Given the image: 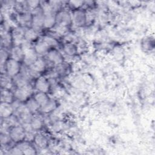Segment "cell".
Instances as JSON below:
<instances>
[{"instance_id":"1","label":"cell","mask_w":155,"mask_h":155,"mask_svg":"<svg viewBox=\"0 0 155 155\" xmlns=\"http://www.w3.org/2000/svg\"><path fill=\"white\" fill-rule=\"evenodd\" d=\"M8 134L12 140L15 142H22L25 138V130L22 125H16L12 127L8 131Z\"/></svg>"},{"instance_id":"2","label":"cell","mask_w":155,"mask_h":155,"mask_svg":"<svg viewBox=\"0 0 155 155\" xmlns=\"http://www.w3.org/2000/svg\"><path fill=\"white\" fill-rule=\"evenodd\" d=\"M5 71L7 75L11 78H14L21 71V66L19 62L9 58L5 64Z\"/></svg>"},{"instance_id":"3","label":"cell","mask_w":155,"mask_h":155,"mask_svg":"<svg viewBox=\"0 0 155 155\" xmlns=\"http://www.w3.org/2000/svg\"><path fill=\"white\" fill-rule=\"evenodd\" d=\"M33 18L31 22L32 28L37 31L43 27L44 15L41 8H37L33 11Z\"/></svg>"},{"instance_id":"4","label":"cell","mask_w":155,"mask_h":155,"mask_svg":"<svg viewBox=\"0 0 155 155\" xmlns=\"http://www.w3.org/2000/svg\"><path fill=\"white\" fill-rule=\"evenodd\" d=\"M32 92V88L28 84L22 87H16L14 91L15 97L19 102L27 101Z\"/></svg>"},{"instance_id":"5","label":"cell","mask_w":155,"mask_h":155,"mask_svg":"<svg viewBox=\"0 0 155 155\" xmlns=\"http://www.w3.org/2000/svg\"><path fill=\"white\" fill-rule=\"evenodd\" d=\"M17 117L23 125L30 123L31 120V113L28 110L25 105H19L16 109Z\"/></svg>"},{"instance_id":"6","label":"cell","mask_w":155,"mask_h":155,"mask_svg":"<svg viewBox=\"0 0 155 155\" xmlns=\"http://www.w3.org/2000/svg\"><path fill=\"white\" fill-rule=\"evenodd\" d=\"M56 24L67 27L72 23L71 15L65 10H60L56 15Z\"/></svg>"},{"instance_id":"7","label":"cell","mask_w":155,"mask_h":155,"mask_svg":"<svg viewBox=\"0 0 155 155\" xmlns=\"http://www.w3.org/2000/svg\"><path fill=\"white\" fill-rule=\"evenodd\" d=\"M72 22L77 27H82L86 24L85 12L80 9L74 10L71 14Z\"/></svg>"},{"instance_id":"8","label":"cell","mask_w":155,"mask_h":155,"mask_svg":"<svg viewBox=\"0 0 155 155\" xmlns=\"http://www.w3.org/2000/svg\"><path fill=\"white\" fill-rule=\"evenodd\" d=\"M45 56L48 61L56 65L64 62L63 56L56 49L49 50L48 53L45 54Z\"/></svg>"},{"instance_id":"9","label":"cell","mask_w":155,"mask_h":155,"mask_svg":"<svg viewBox=\"0 0 155 155\" xmlns=\"http://www.w3.org/2000/svg\"><path fill=\"white\" fill-rule=\"evenodd\" d=\"M24 63L26 66L28 67L31 65L38 58V54L36 53L34 48H30L24 51Z\"/></svg>"},{"instance_id":"10","label":"cell","mask_w":155,"mask_h":155,"mask_svg":"<svg viewBox=\"0 0 155 155\" xmlns=\"http://www.w3.org/2000/svg\"><path fill=\"white\" fill-rule=\"evenodd\" d=\"M24 32L25 30L21 27H16L13 30L12 35L13 38V42L15 45H21L24 41Z\"/></svg>"},{"instance_id":"11","label":"cell","mask_w":155,"mask_h":155,"mask_svg":"<svg viewBox=\"0 0 155 155\" xmlns=\"http://www.w3.org/2000/svg\"><path fill=\"white\" fill-rule=\"evenodd\" d=\"M49 81L43 76L38 78L35 82V88L38 91L47 93L50 88Z\"/></svg>"},{"instance_id":"12","label":"cell","mask_w":155,"mask_h":155,"mask_svg":"<svg viewBox=\"0 0 155 155\" xmlns=\"http://www.w3.org/2000/svg\"><path fill=\"white\" fill-rule=\"evenodd\" d=\"M14 108L12 104L1 102L0 105V114L2 119H5L12 116Z\"/></svg>"},{"instance_id":"13","label":"cell","mask_w":155,"mask_h":155,"mask_svg":"<svg viewBox=\"0 0 155 155\" xmlns=\"http://www.w3.org/2000/svg\"><path fill=\"white\" fill-rule=\"evenodd\" d=\"M16 146L22 151V154L31 155L36 154L35 149L29 143L28 141L24 140L22 142H19V143Z\"/></svg>"},{"instance_id":"14","label":"cell","mask_w":155,"mask_h":155,"mask_svg":"<svg viewBox=\"0 0 155 155\" xmlns=\"http://www.w3.org/2000/svg\"><path fill=\"white\" fill-rule=\"evenodd\" d=\"M32 18L33 15L28 12H26L19 14L17 16L16 20L22 26H28L30 24L31 25Z\"/></svg>"},{"instance_id":"15","label":"cell","mask_w":155,"mask_h":155,"mask_svg":"<svg viewBox=\"0 0 155 155\" xmlns=\"http://www.w3.org/2000/svg\"><path fill=\"white\" fill-rule=\"evenodd\" d=\"M33 140L36 145L38 147L45 149L48 145V139L41 133H37L35 135Z\"/></svg>"},{"instance_id":"16","label":"cell","mask_w":155,"mask_h":155,"mask_svg":"<svg viewBox=\"0 0 155 155\" xmlns=\"http://www.w3.org/2000/svg\"><path fill=\"white\" fill-rule=\"evenodd\" d=\"M10 54L11 58L18 62L23 61L24 54L21 45H15V47H13L11 50Z\"/></svg>"},{"instance_id":"17","label":"cell","mask_w":155,"mask_h":155,"mask_svg":"<svg viewBox=\"0 0 155 155\" xmlns=\"http://www.w3.org/2000/svg\"><path fill=\"white\" fill-rule=\"evenodd\" d=\"M49 48L50 47L42 40L37 42L34 47V49L38 55H45L49 51Z\"/></svg>"},{"instance_id":"18","label":"cell","mask_w":155,"mask_h":155,"mask_svg":"<svg viewBox=\"0 0 155 155\" xmlns=\"http://www.w3.org/2000/svg\"><path fill=\"white\" fill-rule=\"evenodd\" d=\"M31 70L38 73L43 72L46 67V64L45 61L41 58H38V59L29 67Z\"/></svg>"},{"instance_id":"19","label":"cell","mask_w":155,"mask_h":155,"mask_svg":"<svg viewBox=\"0 0 155 155\" xmlns=\"http://www.w3.org/2000/svg\"><path fill=\"white\" fill-rule=\"evenodd\" d=\"M1 101L3 102L12 104L13 102V98L15 97L10 90L1 88Z\"/></svg>"},{"instance_id":"20","label":"cell","mask_w":155,"mask_h":155,"mask_svg":"<svg viewBox=\"0 0 155 155\" xmlns=\"http://www.w3.org/2000/svg\"><path fill=\"white\" fill-rule=\"evenodd\" d=\"M64 52L69 56H74L78 53L77 46L70 42H68L64 44L63 45Z\"/></svg>"},{"instance_id":"21","label":"cell","mask_w":155,"mask_h":155,"mask_svg":"<svg viewBox=\"0 0 155 155\" xmlns=\"http://www.w3.org/2000/svg\"><path fill=\"white\" fill-rule=\"evenodd\" d=\"M1 44L5 48H8L11 45V44L13 42L12 35L5 30L4 31H1Z\"/></svg>"},{"instance_id":"22","label":"cell","mask_w":155,"mask_h":155,"mask_svg":"<svg viewBox=\"0 0 155 155\" xmlns=\"http://www.w3.org/2000/svg\"><path fill=\"white\" fill-rule=\"evenodd\" d=\"M28 79L21 73H19L16 76L13 78V82L16 86V87H22L28 84Z\"/></svg>"},{"instance_id":"23","label":"cell","mask_w":155,"mask_h":155,"mask_svg":"<svg viewBox=\"0 0 155 155\" xmlns=\"http://www.w3.org/2000/svg\"><path fill=\"white\" fill-rule=\"evenodd\" d=\"M57 102L53 99H50L48 101L41 107V111L44 113H49L53 111L57 108Z\"/></svg>"},{"instance_id":"24","label":"cell","mask_w":155,"mask_h":155,"mask_svg":"<svg viewBox=\"0 0 155 155\" xmlns=\"http://www.w3.org/2000/svg\"><path fill=\"white\" fill-rule=\"evenodd\" d=\"M33 98L38 102V104L40 105L41 107H42L43 105H44L50 99L48 95L47 94V93L41 92V91L37 92L34 95Z\"/></svg>"},{"instance_id":"25","label":"cell","mask_w":155,"mask_h":155,"mask_svg":"<svg viewBox=\"0 0 155 155\" xmlns=\"http://www.w3.org/2000/svg\"><path fill=\"white\" fill-rule=\"evenodd\" d=\"M56 24V15H44L43 27L45 28H52Z\"/></svg>"},{"instance_id":"26","label":"cell","mask_w":155,"mask_h":155,"mask_svg":"<svg viewBox=\"0 0 155 155\" xmlns=\"http://www.w3.org/2000/svg\"><path fill=\"white\" fill-rule=\"evenodd\" d=\"M38 38V31L33 28H28L25 30L24 40L31 42Z\"/></svg>"},{"instance_id":"27","label":"cell","mask_w":155,"mask_h":155,"mask_svg":"<svg viewBox=\"0 0 155 155\" xmlns=\"http://www.w3.org/2000/svg\"><path fill=\"white\" fill-rule=\"evenodd\" d=\"M1 88L10 90L13 85V81L11 79V77L6 73H1Z\"/></svg>"},{"instance_id":"28","label":"cell","mask_w":155,"mask_h":155,"mask_svg":"<svg viewBox=\"0 0 155 155\" xmlns=\"http://www.w3.org/2000/svg\"><path fill=\"white\" fill-rule=\"evenodd\" d=\"M25 105L31 113L36 112L39 109V108H41L40 105L38 104L34 98H30L27 100Z\"/></svg>"},{"instance_id":"29","label":"cell","mask_w":155,"mask_h":155,"mask_svg":"<svg viewBox=\"0 0 155 155\" xmlns=\"http://www.w3.org/2000/svg\"><path fill=\"white\" fill-rule=\"evenodd\" d=\"M30 124L31 128L35 131H36V130H40L42 127L44 122L41 117L34 116V117H32Z\"/></svg>"},{"instance_id":"30","label":"cell","mask_w":155,"mask_h":155,"mask_svg":"<svg viewBox=\"0 0 155 155\" xmlns=\"http://www.w3.org/2000/svg\"><path fill=\"white\" fill-rule=\"evenodd\" d=\"M85 12L86 18V24H91L92 22L94 20L96 17V13L92 9H88Z\"/></svg>"},{"instance_id":"31","label":"cell","mask_w":155,"mask_h":155,"mask_svg":"<svg viewBox=\"0 0 155 155\" xmlns=\"http://www.w3.org/2000/svg\"><path fill=\"white\" fill-rule=\"evenodd\" d=\"M42 41H44L45 44H47L50 47L56 46L58 44L57 40L53 37L50 36H44Z\"/></svg>"},{"instance_id":"32","label":"cell","mask_w":155,"mask_h":155,"mask_svg":"<svg viewBox=\"0 0 155 155\" xmlns=\"http://www.w3.org/2000/svg\"><path fill=\"white\" fill-rule=\"evenodd\" d=\"M8 58V53L5 50V48H1L0 52V61H1V67L4 66L7 61L9 59Z\"/></svg>"},{"instance_id":"33","label":"cell","mask_w":155,"mask_h":155,"mask_svg":"<svg viewBox=\"0 0 155 155\" xmlns=\"http://www.w3.org/2000/svg\"><path fill=\"white\" fill-rule=\"evenodd\" d=\"M68 70V66L65 64L64 62L57 65L56 67V71L58 74L63 75L65 74Z\"/></svg>"},{"instance_id":"34","label":"cell","mask_w":155,"mask_h":155,"mask_svg":"<svg viewBox=\"0 0 155 155\" xmlns=\"http://www.w3.org/2000/svg\"><path fill=\"white\" fill-rule=\"evenodd\" d=\"M53 30L58 35H63L67 31V27L56 24L55 26L53 27Z\"/></svg>"},{"instance_id":"35","label":"cell","mask_w":155,"mask_h":155,"mask_svg":"<svg viewBox=\"0 0 155 155\" xmlns=\"http://www.w3.org/2000/svg\"><path fill=\"white\" fill-rule=\"evenodd\" d=\"M11 140L8 133H1V142L2 145H6Z\"/></svg>"},{"instance_id":"36","label":"cell","mask_w":155,"mask_h":155,"mask_svg":"<svg viewBox=\"0 0 155 155\" xmlns=\"http://www.w3.org/2000/svg\"><path fill=\"white\" fill-rule=\"evenodd\" d=\"M40 2L38 1H27V4L28 9H31V10H34L35 9L38 7Z\"/></svg>"},{"instance_id":"37","label":"cell","mask_w":155,"mask_h":155,"mask_svg":"<svg viewBox=\"0 0 155 155\" xmlns=\"http://www.w3.org/2000/svg\"><path fill=\"white\" fill-rule=\"evenodd\" d=\"M70 5H72L75 8H79L80 6L82 5L84 2L82 1H71L69 2Z\"/></svg>"}]
</instances>
